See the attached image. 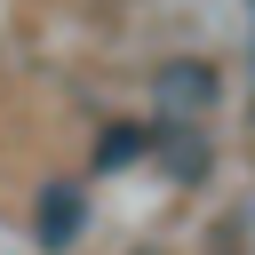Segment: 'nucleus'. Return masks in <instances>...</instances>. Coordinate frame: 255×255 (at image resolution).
<instances>
[{"label": "nucleus", "mask_w": 255, "mask_h": 255, "mask_svg": "<svg viewBox=\"0 0 255 255\" xmlns=\"http://www.w3.org/2000/svg\"><path fill=\"white\" fill-rule=\"evenodd\" d=\"M215 104V64H159V128H183Z\"/></svg>", "instance_id": "f257e3e1"}, {"label": "nucleus", "mask_w": 255, "mask_h": 255, "mask_svg": "<svg viewBox=\"0 0 255 255\" xmlns=\"http://www.w3.org/2000/svg\"><path fill=\"white\" fill-rule=\"evenodd\" d=\"M80 215H88V199H80L72 183H48V191H40V215H32L40 247H64V239L80 231Z\"/></svg>", "instance_id": "f03ea898"}, {"label": "nucleus", "mask_w": 255, "mask_h": 255, "mask_svg": "<svg viewBox=\"0 0 255 255\" xmlns=\"http://www.w3.org/2000/svg\"><path fill=\"white\" fill-rule=\"evenodd\" d=\"M151 143H159V128H112V135H96V167H128Z\"/></svg>", "instance_id": "7ed1b4c3"}, {"label": "nucleus", "mask_w": 255, "mask_h": 255, "mask_svg": "<svg viewBox=\"0 0 255 255\" xmlns=\"http://www.w3.org/2000/svg\"><path fill=\"white\" fill-rule=\"evenodd\" d=\"M247 247H255V207H247Z\"/></svg>", "instance_id": "20e7f679"}, {"label": "nucleus", "mask_w": 255, "mask_h": 255, "mask_svg": "<svg viewBox=\"0 0 255 255\" xmlns=\"http://www.w3.org/2000/svg\"><path fill=\"white\" fill-rule=\"evenodd\" d=\"M247 16H255V0H247Z\"/></svg>", "instance_id": "39448f33"}]
</instances>
